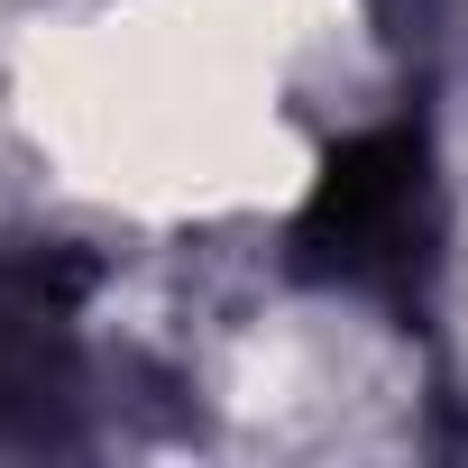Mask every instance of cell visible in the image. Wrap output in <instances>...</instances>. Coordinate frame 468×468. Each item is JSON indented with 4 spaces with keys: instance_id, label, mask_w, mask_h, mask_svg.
Masks as SVG:
<instances>
[{
    "instance_id": "cell-1",
    "label": "cell",
    "mask_w": 468,
    "mask_h": 468,
    "mask_svg": "<svg viewBox=\"0 0 468 468\" xmlns=\"http://www.w3.org/2000/svg\"><path fill=\"white\" fill-rule=\"evenodd\" d=\"M413 202H422V156L404 138L349 156V175L322 184V249L340 258V276H367L377 258L413 249Z\"/></svg>"
}]
</instances>
